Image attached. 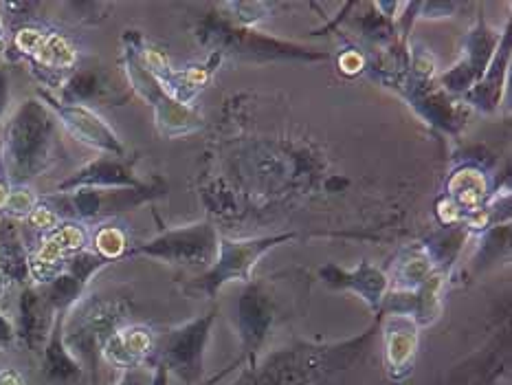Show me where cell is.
Wrapping results in <instances>:
<instances>
[{"instance_id": "obj_17", "label": "cell", "mask_w": 512, "mask_h": 385, "mask_svg": "<svg viewBox=\"0 0 512 385\" xmlns=\"http://www.w3.org/2000/svg\"><path fill=\"white\" fill-rule=\"evenodd\" d=\"M150 385H168V366H165V363H161L157 372H154Z\"/></svg>"}, {"instance_id": "obj_18", "label": "cell", "mask_w": 512, "mask_h": 385, "mask_svg": "<svg viewBox=\"0 0 512 385\" xmlns=\"http://www.w3.org/2000/svg\"><path fill=\"white\" fill-rule=\"evenodd\" d=\"M5 51V31H3V20H0V53Z\"/></svg>"}, {"instance_id": "obj_1", "label": "cell", "mask_w": 512, "mask_h": 385, "mask_svg": "<svg viewBox=\"0 0 512 385\" xmlns=\"http://www.w3.org/2000/svg\"><path fill=\"white\" fill-rule=\"evenodd\" d=\"M51 119L38 102H27L9 119L3 139V165L11 183L22 185L49 159Z\"/></svg>"}, {"instance_id": "obj_4", "label": "cell", "mask_w": 512, "mask_h": 385, "mask_svg": "<svg viewBox=\"0 0 512 385\" xmlns=\"http://www.w3.org/2000/svg\"><path fill=\"white\" fill-rule=\"evenodd\" d=\"M16 47L49 69H69L77 58L73 44L62 38L60 33L44 36L36 29H22L16 33Z\"/></svg>"}, {"instance_id": "obj_12", "label": "cell", "mask_w": 512, "mask_h": 385, "mask_svg": "<svg viewBox=\"0 0 512 385\" xmlns=\"http://www.w3.org/2000/svg\"><path fill=\"white\" fill-rule=\"evenodd\" d=\"M29 223L38 229L53 231L55 225H58V216H55L49 207H36L29 214Z\"/></svg>"}, {"instance_id": "obj_11", "label": "cell", "mask_w": 512, "mask_h": 385, "mask_svg": "<svg viewBox=\"0 0 512 385\" xmlns=\"http://www.w3.org/2000/svg\"><path fill=\"white\" fill-rule=\"evenodd\" d=\"M414 337L403 335V333H394V337H389V346H387V357H389V366L394 370L398 368H407L411 357H414Z\"/></svg>"}, {"instance_id": "obj_7", "label": "cell", "mask_w": 512, "mask_h": 385, "mask_svg": "<svg viewBox=\"0 0 512 385\" xmlns=\"http://www.w3.org/2000/svg\"><path fill=\"white\" fill-rule=\"evenodd\" d=\"M62 315L58 319V324L51 330L47 350H44V370L51 379H71L75 374H80V366L73 361L69 355V350L64 346L62 339Z\"/></svg>"}, {"instance_id": "obj_6", "label": "cell", "mask_w": 512, "mask_h": 385, "mask_svg": "<svg viewBox=\"0 0 512 385\" xmlns=\"http://www.w3.org/2000/svg\"><path fill=\"white\" fill-rule=\"evenodd\" d=\"M132 176L124 165L113 163V161H95L93 165H88L86 170L77 172L73 179L66 181L62 187L69 190V187H82V185H130Z\"/></svg>"}, {"instance_id": "obj_2", "label": "cell", "mask_w": 512, "mask_h": 385, "mask_svg": "<svg viewBox=\"0 0 512 385\" xmlns=\"http://www.w3.org/2000/svg\"><path fill=\"white\" fill-rule=\"evenodd\" d=\"M86 242V234L82 227L77 225H62L51 231V236L42 242L36 258L29 264V273L33 278H40V282L53 280L55 271H58L60 262L69 256V253L80 251Z\"/></svg>"}, {"instance_id": "obj_5", "label": "cell", "mask_w": 512, "mask_h": 385, "mask_svg": "<svg viewBox=\"0 0 512 385\" xmlns=\"http://www.w3.org/2000/svg\"><path fill=\"white\" fill-rule=\"evenodd\" d=\"M0 271H3V278L16 282L25 280L29 273L25 249L9 216H0Z\"/></svg>"}, {"instance_id": "obj_8", "label": "cell", "mask_w": 512, "mask_h": 385, "mask_svg": "<svg viewBox=\"0 0 512 385\" xmlns=\"http://www.w3.org/2000/svg\"><path fill=\"white\" fill-rule=\"evenodd\" d=\"M150 348H152V337L148 335V330L132 328L110 339L108 352L110 357L119 363H135L137 359L146 357Z\"/></svg>"}, {"instance_id": "obj_14", "label": "cell", "mask_w": 512, "mask_h": 385, "mask_svg": "<svg viewBox=\"0 0 512 385\" xmlns=\"http://www.w3.org/2000/svg\"><path fill=\"white\" fill-rule=\"evenodd\" d=\"M14 339H16L14 326H11L9 319L3 313H0V348H7Z\"/></svg>"}, {"instance_id": "obj_10", "label": "cell", "mask_w": 512, "mask_h": 385, "mask_svg": "<svg viewBox=\"0 0 512 385\" xmlns=\"http://www.w3.org/2000/svg\"><path fill=\"white\" fill-rule=\"evenodd\" d=\"M36 209V196H33L27 187H11L9 196L5 201L3 212L9 218H29V214Z\"/></svg>"}, {"instance_id": "obj_16", "label": "cell", "mask_w": 512, "mask_h": 385, "mask_svg": "<svg viewBox=\"0 0 512 385\" xmlns=\"http://www.w3.org/2000/svg\"><path fill=\"white\" fill-rule=\"evenodd\" d=\"M341 66L348 73H354L361 66V58L356 53H348V55H343V58H341Z\"/></svg>"}, {"instance_id": "obj_13", "label": "cell", "mask_w": 512, "mask_h": 385, "mask_svg": "<svg viewBox=\"0 0 512 385\" xmlns=\"http://www.w3.org/2000/svg\"><path fill=\"white\" fill-rule=\"evenodd\" d=\"M117 385H150V379H148V374L143 372L141 368L132 366V368L124 374V379H121Z\"/></svg>"}, {"instance_id": "obj_9", "label": "cell", "mask_w": 512, "mask_h": 385, "mask_svg": "<svg viewBox=\"0 0 512 385\" xmlns=\"http://www.w3.org/2000/svg\"><path fill=\"white\" fill-rule=\"evenodd\" d=\"M95 249L99 253V258L104 260L119 258L121 253L126 251V236L121 234L117 227L99 229V234L95 236Z\"/></svg>"}, {"instance_id": "obj_3", "label": "cell", "mask_w": 512, "mask_h": 385, "mask_svg": "<svg viewBox=\"0 0 512 385\" xmlns=\"http://www.w3.org/2000/svg\"><path fill=\"white\" fill-rule=\"evenodd\" d=\"M53 108L77 139L91 143V146L99 150L115 154L121 152V143L117 135L106 126V121H102L93 113V110L77 104H53Z\"/></svg>"}, {"instance_id": "obj_15", "label": "cell", "mask_w": 512, "mask_h": 385, "mask_svg": "<svg viewBox=\"0 0 512 385\" xmlns=\"http://www.w3.org/2000/svg\"><path fill=\"white\" fill-rule=\"evenodd\" d=\"M9 102V80L5 69H0V117L5 115V108Z\"/></svg>"}]
</instances>
